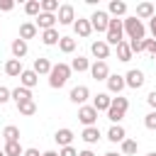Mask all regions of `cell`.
<instances>
[{
    "label": "cell",
    "mask_w": 156,
    "mask_h": 156,
    "mask_svg": "<svg viewBox=\"0 0 156 156\" xmlns=\"http://www.w3.org/2000/svg\"><path fill=\"white\" fill-rule=\"evenodd\" d=\"M90 76H93L95 80H107V76H110L107 61H93V63H90Z\"/></svg>",
    "instance_id": "8fae6325"
},
{
    "label": "cell",
    "mask_w": 156,
    "mask_h": 156,
    "mask_svg": "<svg viewBox=\"0 0 156 156\" xmlns=\"http://www.w3.org/2000/svg\"><path fill=\"white\" fill-rule=\"evenodd\" d=\"M105 41L107 46H117L119 41H124V29H122V20H115L110 17V24H107V32H105Z\"/></svg>",
    "instance_id": "277c9868"
},
{
    "label": "cell",
    "mask_w": 156,
    "mask_h": 156,
    "mask_svg": "<svg viewBox=\"0 0 156 156\" xmlns=\"http://www.w3.org/2000/svg\"><path fill=\"white\" fill-rule=\"evenodd\" d=\"M2 154H5V156H22V154H24V149L20 146V141H5Z\"/></svg>",
    "instance_id": "f546056e"
},
{
    "label": "cell",
    "mask_w": 156,
    "mask_h": 156,
    "mask_svg": "<svg viewBox=\"0 0 156 156\" xmlns=\"http://www.w3.org/2000/svg\"><path fill=\"white\" fill-rule=\"evenodd\" d=\"M37 83H39V76H37V73H34L32 68H24V71L20 73V85H22V88L32 90V88H34Z\"/></svg>",
    "instance_id": "2e32d148"
},
{
    "label": "cell",
    "mask_w": 156,
    "mask_h": 156,
    "mask_svg": "<svg viewBox=\"0 0 156 156\" xmlns=\"http://www.w3.org/2000/svg\"><path fill=\"white\" fill-rule=\"evenodd\" d=\"M34 24H37V29H54V24H56V15H49V12H39L37 15V20H34Z\"/></svg>",
    "instance_id": "5bb4252c"
},
{
    "label": "cell",
    "mask_w": 156,
    "mask_h": 156,
    "mask_svg": "<svg viewBox=\"0 0 156 156\" xmlns=\"http://www.w3.org/2000/svg\"><path fill=\"white\" fill-rule=\"evenodd\" d=\"M149 32H151V37H154V41H156V15L149 20Z\"/></svg>",
    "instance_id": "ee69618b"
},
{
    "label": "cell",
    "mask_w": 156,
    "mask_h": 156,
    "mask_svg": "<svg viewBox=\"0 0 156 156\" xmlns=\"http://www.w3.org/2000/svg\"><path fill=\"white\" fill-rule=\"evenodd\" d=\"M122 29H124V34L129 37V41H132V39H144V37H146V27H144V22L136 20L134 15L122 20Z\"/></svg>",
    "instance_id": "3957f363"
},
{
    "label": "cell",
    "mask_w": 156,
    "mask_h": 156,
    "mask_svg": "<svg viewBox=\"0 0 156 156\" xmlns=\"http://www.w3.org/2000/svg\"><path fill=\"white\" fill-rule=\"evenodd\" d=\"M0 32H2V29H0Z\"/></svg>",
    "instance_id": "816d5d0a"
},
{
    "label": "cell",
    "mask_w": 156,
    "mask_h": 156,
    "mask_svg": "<svg viewBox=\"0 0 156 156\" xmlns=\"http://www.w3.org/2000/svg\"><path fill=\"white\" fill-rule=\"evenodd\" d=\"M22 71H24V68H22V61H17V58H7V61H5V73H7L10 78H20Z\"/></svg>",
    "instance_id": "d4e9b609"
},
{
    "label": "cell",
    "mask_w": 156,
    "mask_h": 156,
    "mask_svg": "<svg viewBox=\"0 0 156 156\" xmlns=\"http://www.w3.org/2000/svg\"><path fill=\"white\" fill-rule=\"evenodd\" d=\"M119 146H122V156H134V154H136V149H139L136 139H124Z\"/></svg>",
    "instance_id": "1f68e13d"
},
{
    "label": "cell",
    "mask_w": 156,
    "mask_h": 156,
    "mask_svg": "<svg viewBox=\"0 0 156 156\" xmlns=\"http://www.w3.org/2000/svg\"><path fill=\"white\" fill-rule=\"evenodd\" d=\"M10 51H12V58H17V61H22L24 56H27V51H29V44L24 41V39H15L12 44H10Z\"/></svg>",
    "instance_id": "7c38bea8"
},
{
    "label": "cell",
    "mask_w": 156,
    "mask_h": 156,
    "mask_svg": "<svg viewBox=\"0 0 156 156\" xmlns=\"http://www.w3.org/2000/svg\"><path fill=\"white\" fill-rule=\"evenodd\" d=\"M54 141L63 149V146H71V141H73V129H68V127H63V129H56V134H54Z\"/></svg>",
    "instance_id": "e0dca14e"
},
{
    "label": "cell",
    "mask_w": 156,
    "mask_h": 156,
    "mask_svg": "<svg viewBox=\"0 0 156 156\" xmlns=\"http://www.w3.org/2000/svg\"><path fill=\"white\" fill-rule=\"evenodd\" d=\"M22 156H41V154H39V149H24Z\"/></svg>",
    "instance_id": "f6af8a7d"
},
{
    "label": "cell",
    "mask_w": 156,
    "mask_h": 156,
    "mask_svg": "<svg viewBox=\"0 0 156 156\" xmlns=\"http://www.w3.org/2000/svg\"><path fill=\"white\" fill-rule=\"evenodd\" d=\"M115 49H117V58H119L122 63L132 61V56H134V54H132V49H129V44H127V41H119Z\"/></svg>",
    "instance_id": "83f0119b"
},
{
    "label": "cell",
    "mask_w": 156,
    "mask_h": 156,
    "mask_svg": "<svg viewBox=\"0 0 156 156\" xmlns=\"http://www.w3.org/2000/svg\"><path fill=\"white\" fill-rule=\"evenodd\" d=\"M144 71H139V68H129L127 73H124V85L127 88H132V90H136V88H141L144 85Z\"/></svg>",
    "instance_id": "52a82bcc"
},
{
    "label": "cell",
    "mask_w": 156,
    "mask_h": 156,
    "mask_svg": "<svg viewBox=\"0 0 156 156\" xmlns=\"http://www.w3.org/2000/svg\"><path fill=\"white\" fill-rule=\"evenodd\" d=\"M144 51L151 54V56H156V41L154 39H144Z\"/></svg>",
    "instance_id": "ab89813d"
},
{
    "label": "cell",
    "mask_w": 156,
    "mask_h": 156,
    "mask_svg": "<svg viewBox=\"0 0 156 156\" xmlns=\"http://www.w3.org/2000/svg\"><path fill=\"white\" fill-rule=\"evenodd\" d=\"M58 156H78V151H76L73 144H71V146H63V149L58 151Z\"/></svg>",
    "instance_id": "60d3db41"
},
{
    "label": "cell",
    "mask_w": 156,
    "mask_h": 156,
    "mask_svg": "<svg viewBox=\"0 0 156 156\" xmlns=\"http://www.w3.org/2000/svg\"><path fill=\"white\" fill-rule=\"evenodd\" d=\"M146 156H156V151H149V154H146Z\"/></svg>",
    "instance_id": "681fc988"
},
{
    "label": "cell",
    "mask_w": 156,
    "mask_h": 156,
    "mask_svg": "<svg viewBox=\"0 0 156 156\" xmlns=\"http://www.w3.org/2000/svg\"><path fill=\"white\" fill-rule=\"evenodd\" d=\"M24 12H27L29 17H37V15L41 12V2H39V0H27V2H24Z\"/></svg>",
    "instance_id": "836d02e7"
},
{
    "label": "cell",
    "mask_w": 156,
    "mask_h": 156,
    "mask_svg": "<svg viewBox=\"0 0 156 156\" xmlns=\"http://www.w3.org/2000/svg\"><path fill=\"white\" fill-rule=\"evenodd\" d=\"M10 100H12V90L5 88V85H0V105H5V102H10Z\"/></svg>",
    "instance_id": "f35d334b"
},
{
    "label": "cell",
    "mask_w": 156,
    "mask_h": 156,
    "mask_svg": "<svg viewBox=\"0 0 156 156\" xmlns=\"http://www.w3.org/2000/svg\"><path fill=\"white\" fill-rule=\"evenodd\" d=\"M102 156H122V154H115V151H107V154H102Z\"/></svg>",
    "instance_id": "c3c4849f"
},
{
    "label": "cell",
    "mask_w": 156,
    "mask_h": 156,
    "mask_svg": "<svg viewBox=\"0 0 156 156\" xmlns=\"http://www.w3.org/2000/svg\"><path fill=\"white\" fill-rule=\"evenodd\" d=\"M17 110H20V115H24V117H32V115H37V102H34V100H29V102H22V105H17Z\"/></svg>",
    "instance_id": "e575fe53"
},
{
    "label": "cell",
    "mask_w": 156,
    "mask_h": 156,
    "mask_svg": "<svg viewBox=\"0 0 156 156\" xmlns=\"http://www.w3.org/2000/svg\"><path fill=\"white\" fill-rule=\"evenodd\" d=\"M154 15H156V10H154L151 2H139L136 5V15H134L136 20H151Z\"/></svg>",
    "instance_id": "7402d4cb"
},
{
    "label": "cell",
    "mask_w": 156,
    "mask_h": 156,
    "mask_svg": "<svg viewBox=\"0 0 156 156\" xmlns=\"http://www.w3.org/2000/svg\"><path fill=\"white\" fill-rule=\"evenodd\" d=\"M110 102H112L110 93H98V95L93 98V107H95L98 112H107V110H110Z\"/></svg>",
    "instance_id": "d6986e66"
},
{
    "label": "cell",
    "mask_w": 156,
    "mask_h": 156,
    "mask_svg": "<svg viewBox=\"0 0 156 156\" xmlns=\"http://www.w3.org/2000/svg\"><path fill=\"white\" fill-rule=\"evenodd\" d=\"M80 139H83L85 144H98V141H100V129H98V124H95V127H85L83 134H80Z\"/></svg>",
    "instance_id": "4316f807"
},
{
    "label": "cell",
    "mask_w": 156,
    "mask_h": 156,
    "mask_svg": "<svg viewBox=\"0 0 156 156\" xmlns=\"http://www.w3.org/2000/svg\"><path fill=\"white\" fill-rule=\"evenodd\" d=\"M71 66L68 63H63V61H58V63H54L51 66V71H49V85L51 88H63L66 83H68V78H71Z\"/></svg>",
    "instance_id": "6da1fadb"
},
{
    "label": "cell",
    "mask_w": 156,
    "mask_h": 156,
    "mask_svg": "<svg viewBox=\"0 0 156 156\" xmlns=\"http://www.w3.org/2000/svg\"><path fill=\"white\" fill-rule=\"evenodd\" d=\"M127 44H129L132 54H141V51H144V39H132V41H127Z\"/></svg>",
    "instance_id": "74e56055"
},
{
    "label": "cell",
    "mask_w": 156,
    "mask_h": 156,
    "mask_svg": "<svg viewBox=\"0 0 156 156\" xmlns=\"http://www.w3.org/2000/svg\"><path fill=\"white\" fill-rule=\"evenodd\" d=\"M107 139H110L112 144H122V141L127 139V132H124V127H122V124H112V127L107 129Z\"/></svg>",
    "instance_id": "ffe728a7"
},
{
    "label": "cell",
    "mask_w": 156,
    "mask_h": 156,
    "mask_svg": "<svg viewBox=\"0 0 156 156\" xmlns=\"http://www.w3.org/2000/svg\"><path fill=\"white\" fill-rule=\"evenodd\" d=\"M127 110H129V100H127V98H122V95H117V98H112V102H110L107 119H110L112 124H119V122L124 119Z\"/></svg>",
    "instance_id": "7a4b0ae2"
},
{
    "label": "cell",
    "mask_w": 156,
    "mask_h": 156,
    "mask_svg": "<svg viewBox=\"0 0 156 156\" xmlns=\"http://www.w3.org/2000/svg\"><path fill=\"white\" fill-rule=\"evenodd\" d=\"M58 49H61L63 54H73V51H76V39H73V37H61V39H58Z\"/></svg>",
    "instance_id": "4dcf8cb0"
},
{
    "label": "cell",
    "mask_w": 156,
    "mask_h": 156,
    "mask_svg": "<svg viewBox=\"0 0 156 156\" xmlns=\"http://www.w3.org/2000/svg\"><path fill=\"white\" fill-rule=\"evenodd\" d=\"M107 15L110 17H122V15H127V2L124 0H110V5H107Z\"/></svg>",
    "instance_id": "ac0fdd59"
},
{
    "label": "cell",
    "mask_w": 156,
    "mask_h": 156,
    "mask_svg": "<svg viewBox=\"0 0 156 156\" xmlns=\"http://www.w3.org/2000/svg\"><path fill=\"white\" fill-rule=\"evenodd\" d=\"M2 136H5V141H20V127L7 124V127L2 129Z\"/></svg>",
    "instance_id": "d6a6232c"
},
{
    "label": "cell",
    "mask_w": 156,
    "mask_h": 156,
    "mask_svg": "<svg viewBox=\"0 0 156 156\" xmlns=\"http://www.w3.org/2000/svg\"><path fill=\"white\" fill-rule=\"evenodd\" d=\"M73 32H76L78 37H83V39H85V37H90V34H93L90 20H88V17H78V20L73 22Z\"/></svg>",
    "instance_id": "9a60e30c"
},
{
    "label": "cell",
    "mask_w": 156,
    "mask_h": 156,
    "mask_svg": "<svg viewBox=\"0 0 156 156\" xmlns=\"http://www.w3.org/2000/svg\"><path fill=\"white\" fill-rule=\"evenodd\" d=\"M68 66H71V71H78V73H83V71H90V61H88L85 56H76V58H73Z\"/></svg>",
    "instance_id": "f1b7e54d"
},
{
    "label": "cell",
    "mask_w": 156,
    "mask_h": 156,
    "mask_svg": "<svg viewBox=\"0 0 156 156\" xmlns=\"http://www.w3.org/2000/svg\"><path fill=\"white\" fill-rule=\"evenodd\" d=\"M144 127L151 129V132H156V110H151V112L144 117Z\"/></svg>",
    "instance_id": "8d00e7d4"
},
{
    "label": "cell",
    "mask_w": 156,
    "mask_h": 156,
    "mask_svg": "<svg viewBox=\"0 0 156 156\" xmlns=\"http://www.w3.org/2000/svg\"><path fill=\"white\" fill-rule=\"evenodd\" d=\"M37 34H39V29H37L34 22H22V24H20V39L27 41V39H34Z\"/></svg>",
    "instance_id": "603a6c76"
},
{
    "label": "cell",
    "mask_w": 156,
    "mask_h": 156,
    "mask_svg": "<svg viewBox=\"0 0 156 156\" xmlns=\"http://www.w3.org/2000/svg\"><path fill=\"white\" fill-rule=\"evenodd\" d=\"M78 156H95V154H93L90 149H85V151H78Z\"/></svg>",
    "instance_id": "7dc6e473"
},
{
    "label": "cell",
    "mask_w": 156,
    "mask_h": 156,
    "mask_svg": "<svg viewBox=\"0 0 156 156\" xmlns=\"http://www.w3.org/2000/svg\"><path fill=\"white\" fill-rule=\"evenodd\" d=\"M58 39H61V34H58V29L54 27V29H44L41 32V44L44 46H56L58 44Z\"/></svg>",
    "instance_id": "cb8c5ba5"
},
{
    "label": "cell",
    "mask_w": 156,
    "mask_h": 156,
    "mask_svg": "<svg viewBox=\"0 0 156 156\" xmlns=\"http://www.w3.org/2000/svg\"><path fill=\"white\" fill-rule=\"evenodd\" d=\"M90 54L95 56V61H105V58L110 56V46H107V41H105V39L93 41V44H90Z\"/></svg>",
    "instance_id": "30bf717a"
},
{
    "label": "cell",
    "mask_w": 156,
    "mask_h": 156,
    "mask_svg": "<svg viewBox=\"0 0 156 156\" xmlns=\"http://www.w3.org/2000/svg\"><path fill=\"white\" fill-rule=\"evenodd\" d=\"M15 7V2L12 0H0V12H10Z\"/></svg>",
    "instance_id": "b9f144b4"
},
{
    "label": "cell",
    "mask_w": 156,
    "mask_h": 156,
    "mask_svg": "<svg viewBox=\"0 0 156 156\" xmlns=\"http://www.w3.org/2000/svg\"><path fill=\"white\" fill-rule=\"evenodd\" d=\"M39 2H41V12H49V15L58 12V0H39Z\"/></svg>",
    "instance_id": "d590c367"
},
{
    "label": "cell",
    "mask_w": 156,
    "mask_h": 156,
    "mask_svg": "<svg viewBox=\"0 0 156 156\" xmlns=\"http://www.w3.org/2000/svg\"><path fill=\"white\" fill-rule=\"evenodd\" d=\"M51 61L49 58H44V56H39V58H34V66H32V71L37 73V76H49V71H51Z\"/></svg>",
    "instance_id": "44dd1931"
},
{
    "label": "cell",
    "mask_w": 156,
    "mask_h": 156,
    "mask_svg": "<svg viewBox=\"0 0 156 156\" xmlns=\"http://www.w3.org/2000/svg\"><path fill=\"white\" fill-rule=\"evenodd\" d=\"M105 83H107V93H110V95H119V93L127 88V85H124V76H119V73H110Z\"/></svg>",
    "instance_id": "9c48e42d"
},
{
    "label": "cell",
    "mask_w": 156,
    "mask_h": 156,
    "mask_svg": "<svg viewBox=\"0 0 156 156\" xmlns=\"http://www.w3.org/2000/svg\"><path fill=\"white\" fill-rule=\"evenodd\" d=\"M12 100H15V105H22V102H29V100H34L32 98V90H27V88H15L12 90Z\"/></svg>",
    "instance_id": "484cf974"
},
{
    "label": "cell",
    "mask_w": 156,
    "mask_h": 156,
    "mask_svg": "<svg viewBox=\"0 0 156 156\" xmlns=\"http://www.w3.org/2000/svg\"><path fill=\"white\" fill-rule=\"evenodd\" d=\"M146 102H149V107H151V110H156V90H151V93L146 95Z\"/></svg>",
    "instance_id": "7bdbcfd3"
},
{
    "label": "cell",
    "mask_w": 156,
    "mask_h": 156,
    "mask_svg": "<svg viewBox=\"0 0 156 156\" xmlns=\"http://www.w3.org/2000/svg\"><path fill=\"white\" fill-rule=\"evenodd\" d=\"M78 119H80L85 127H95V124H98V110H95L93 105H80Z\"/></svg>",
    "instance_id": "ba28073f"
},
{
    "label": "cell",
    "mask_w": 156,
    "mask_h": 156,
    "mask_svg": "<svg viewBox=\"0 0 156 156\" xmlns=\"http://www.w3.org/2000/svg\"><path fill=\"white\" fill-rule=\"evenodd\" d=\"M41 156H58V151H54V149H49V151H44Z\"/></svg>",
    "instance_id": "bcb514c9"
},
{
    "label": "cell",
    "mask_w": 156,
    "mask_h": 156,
    "mask_svg": "<svg viewBox=\"0 0 156 156\" xmlns=\"http://www.w3.org/2000/svg\"><path fill=\"white\" fill-rule=\"evenodd\" d=\"M90 27H93V32H107V24H110V15L105 12V10H95L90 17Z\"/></svg>",
    "instance_id": "5b68a950"
},
{
    "label": "cell",
    "mask_w": 156,
    "mask_h": 156,
    "mask_svg": "<svg viewBox=\"0 0 156 156\" xmlns=\"http://www.w3.org/2000/svg\"><path fill=\"white\" fill-rule=\"evenodd\" d=\"M71 102H76V105H85V100L90 98V90H88V85H76V88H71Z\"/></svg>",
    "instance_id": "4fadbf2b"
},
{
    "label": "cell",
    "mask_w": 156,
    "mask_h": 156,
    "mask_svg": "<svg viewBox=\"0 0 156 156\" xmlns=\"http://www.w3.org/2000/svg\"><path fill=\"white\" fill-rule=\"evenodd\" d=\"M56 22H58V24H73V22H76V7H73L71 2H63V5H58Z\"/></svg>",
    "instance_id": "8992f818"
},
{
    "label": "cell",
    "mask_w": 156,
    "mask_h": 156,
    "mask_svg": "<svg viewBox=\"0 0 156 156\" xmlns=\"http://www.w3.org/2000/svg\"><path fill=\"white\" fill-rule=\"evenodd\" d=\"M0 156H5V154H2V149H0Z\"/></svg>",
    "instance_id": "f907efd6"
}]
</instances>
